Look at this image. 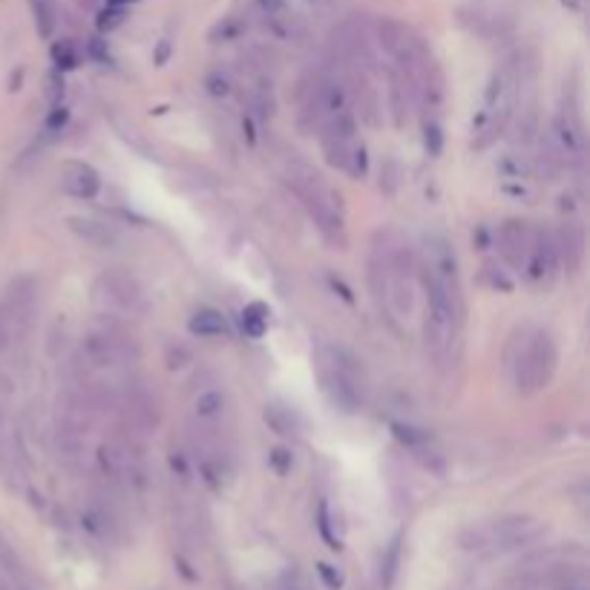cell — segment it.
I'll return each instance as SVG.
<instances>
[{
	"instance_id": "1",
	"label": "cell",
	"mask_w": 590,
	"mask_h": 590,
	"mask_svg": "<svg viewBox=\"0 0 590 590\" xmlns=\"http://www.w3.org/2000/svg\"><path fill=\"white\" fill-rule=\"evenodd\" d=\"M556 343L544 328H533L524 335V340L516 343L510 354V375L512 386L519 395H536L542 392L556 371Z\"/></svg>"
},
{
	"instance_id": "2",
	"label": "cell",
	"mask_w": 590,
	"mask_h": 590,
	"mask_svg": "<svg viewBox=\"0 0 590 590\" xmlns=\"http://www.w3.org/2000/svg\"><path fill=\"white\" fill-rule=\"evenodd\" d=\"M288 182L294 187V194L300 196L303 208L309 211L314 225L320 228V234L331 242H337V245H343V216H340V208L335 204L337 199H335V194H331V187L323 182V176H320L314 168H309V164L294 162Z\"/></svg>"
},
{
	"instance_id": "3",
	"label": "cell",
	"mask_w": 590,
	"mask_h": 590,
	"mask_svg": "<svg viewBox=\"0 0 590 590\" xmlns=\"http://www.w3.org/2000/svg\"><path fill=\"white\" fill-rule=\"evenodd\" d=\"M138 357H141L138 343L119 326L93 328L81 340V361L87 369H96V371L130 369L133 363H138Z\"/></svg>"
},
{
	"instance_id": "4",
	"label": "cell",
	"mask_w": 590,
	"mask_h": 590,
	"mask_svg": "<svg viewBox=\"0 0 590 590\" xmlns=\"http://www.w3.org/2000/svg\"><path fill=\"white\" fill-rule=\"evenodd\" d=\"M357 361L343 349H331L320 361V383L326 401L343 415H354L361 409V371Z\"/></svg>"
},
{
	"instance_id": "5",
	"label": "cell",
	"mask_w": 590,
	"mask_h": 590,
	"mask_svg": "<svg viewBox=\"0 0 590 590\" xmlns=\"http://www.w3.org/2000/svg\"><path fill=\"white\" fill-rule=\"evenodd\" d=\"M93 300L107 314H115V317H141L150 312V300L145 288H141V282L130 274L119 271V268L104 271L96 279Z\"/></svg>"
},
{
	"instance_id": "6",
	"label": "cell",
	"mask_w": 590,
	"mask_h": 590,
	"mask_svg": "<svg viewBox=\"0 0 590 590\" xmlns=\"http://www.w3.org/2000/svg\"><path fill=\"white\" fill-rule=\"evenodd\" d=\"M542 533V521L533 516H524V512H516V516H502L484 528H472L464 533L461 544L467 550H481V547H495V550H512L533 542V538Z\"/></svg>"
},
{
	"instance_id": "7",
	"label": "cell",
	"mask_w": 590,
	"mask_h": 590,
	"mask_svg": "<svg viewBox=\"0 0 590 590\" xmlns=\"http://www.w3.org/2000/svg\"><path fill=\"white\" fill-rule=\"evenodd\" d=\"M559 251H556V237L553 230H533V245L528 253V262H524L521 271L528 274L530 282L536 286H550L559 274Z\"/></svg>"
},
{
	"instance_id": "8",
	"label": "cell",
	"mask_w": 590,
	"mask_h": 590,
	"mask_svg": "<svg viewBox=\"0 0 590 590\" xmlns=\"http://www.w3.org/2000/svg\"><path fill=\"white\" fill-rule=\"evenodd\" d=\"M553 145L561 159L568 162H582L585 159V124L582 115L576 112L573 104L559 107L556 121H553Z\"/></svg>"
},
{
	"instance_id": "9",
	"label": "cell",
	"mask_w": 590,
	"mask_h": 590,
	"mask_svg": "<svg viewBox=\"0 0 590 590\" xmlns=\"http://www.w3.org/2000/svg\"><path fill=\"white\" fill-rule=\"evenodd\" d=\"M495 245L502 260L512 268V271H521L524 262H528V253L533 245V228L524 220H504L498 225L495 234Z\"/></svg>"
},
{
	"instance_id": "10",
	"label": "cell",
	"mask_w": 590,
	"mask_h": 590,
	"mask_svg": "<svg viewBox=\"0 0 590 590\" xmlns=\"http://www.w3.org/2000/svg\"><path fill=\"white\" fill-rule=\"evenodd\" d=\"M6 309L9 320L15 323V331L18 337L23 331H29L32 326V317H35V309H37V282L32 277H18L15 282L9 286L4 303H0Z\"/></svg>"
},
{
	"instance_id": "11",
	"label": "cell",
	"mask_w": 590,
	"mask_h": 590,
	"mask_svg": "<svg viewBox=\"0 0 590 590\" xmlns=\"http://www.w3.org/2000/svg\"><path fill=\"white\" fill-rule=\"evenodd\" d=\"M61 187L75 199H96L101 190V176L87 162H63L61 164Z\"/></svg>"
},
{
	"instance_id": "12",
	"label": "cell",
	"mask_w": 590,
	"mask_h": 590,
	"mask_svg": "<svg viewBox=\"0 0 590 590\" xmlns=\"http://www.w3.org/2000/svg\"><path fill=\"white\" fill-rule=\"evenodd\" d=\"M67 225L75 237L87 242V245L101 248V251H110L121 242V234L115 230V225H110L104 220H96V216H70Z\"/></svg>"
},
{
	"instance_id": "13",
	"label": "cell",
	"mask_w": 590,
	"mask_h": 590,
	"mask_svg": "<svg viewBox=\"0 0 590 590\" xmlns=\"http://www.w3.org/2000/svg\"><path fill=\"white\" fill-rule=\"evenodd\" d=\"M556 237V251H559V265L568 274H576L585 262V230L579 222H564L559 230H553Z\"/></svg>"
},
{
	"instance_id": "14",
	"label": "cell",
	"mask_w": 590,
	"mask_h": 590,
	"mask_svg": "<svg viewBox=\"0 0 590 590\" xmlns=\"http://www.w3.org/2000/svg\"><path fill=\"white\" fill-rule=\"evenodd\" d=\"M0 573L6 576L9 585L15 590H32V576L27 570V564H23L18 550L12 547V542L4 533H0Z\"/></svg>"
},
{
	"instance_id": "15",
	"label": "cell",
	"mask_w": 590,
	"mask_h": 590,
	"mask_svg": "<svg viewBox=\"0 0 590 590\" xmlns=\"http://www.w3.org/2000/svg\"><path fill=\"white\" fill-rule=\"evenodd\" d=\"M262 418H265V423H268V427H271L277 435H282V438H294V435L303 432L300 415L294 412L291 406H286V403H265Z\"/></svg>"
},
{
	"instance_id": "16",
	"label": "cell",
	"mask_w": 590,
	"mask_h": 590,
	"mask_svg": "<svg viewBox=\"0 0 590 590\" xmlns=\"http://www.w3.org/2000/svg\"><path fill=\"white\" fill-rule=\"evenodd\" d=\"M187 328H190V335H196V337H225L230 331L228 317L216 309H199L194 317H190Z\"/></svg>"
},
{
	"instance_id": "17",
	"label": "cell",
	"mask_w": 590,
	"mask_h": 590,
	"mask_svg": "<svg viewBox=\"0 0 590 590\" xmlns=\"http://www.w3.org/2000/svg\"><path fill=\"white\" fill-rule=\"evenodd\" d=\"M225 406H228V395L222 389H204V392L196 395L194 412H196L199 420H213V418H220L225 412Z\"/></svg>"
},
{
	"instance_id": "18",
	"label": "cell",
	"mask_w": 590,
	"mask_h": 590,
	"mask_svg": "<svg viewBox=\"0 0 590 590\" xmlns=\"http://www.w3.org/2000/svg\"><path fill=\"white\" fill-rule=\"evenodd\" d=\"M268 317H271L268 305H262V303H248L245 312H242V331H245L251 340H262L265 331H268Z\"/></svg>"
},
{
	"instance_id": "19",
	"label": "cell",
	"mask_w": 590,
	"mask_h": 590,
	"mask_svg": "<svg viewBox=\"0 0 590 590\" xmlns=\"http://www.w3.org/2000/svg\"><path fill=\"white\" fill-rule=\"evenodd\" d=\"M32 6V15H35V23H37V32L44 37H49L58 27V12H55V4L53 0H29Z\"/></svg>"
},
{
	"instance_id": "20",
	"label": "cell",
	"mask_w": 590,
	"mask_h": 590,
	"mask_svg": "<svg viewBox=\"0 0 590 590\" xmlns=\"http://www.w3.org/2000/svg\"><path fill=\"white\" fill-rule=\"evenodd\" d=\"M392 435L397 441H401L403 446H409V450H415V446L432 441V435L427 429L420 427H412V423H392Z\"/></svg>"
},
{
	"instance_id": "21",
	"label": "cell",
	"mask_w": 590,
	"mask_h": 590,
	"mask_svg": "<svg viewBox=\"0 0 590 590\" xmlns=\"http://www.w3.org/2000/svg\"><path fill=\"white\" fill-rule=\"evenodd\" d=\"M317 530H320V536H323V542H326L331 550H343L340 536L335 533V528H331V516H328V507H326V502L317 507Z\"/></svg>"
},
{
	"instance_id": "22",
	"label": "cell",
	"mask_w": 590,
	"mask_h": 590,
	"mask_svg": "<svg viewBox=\"0 0 590 590\" xmlns=\"http://www.w3.org/2000/svg\"><path fill=\"white\" fill-rule=\"evenodd\" d=\"M124 18H127V9H124V6H112V4H107V9L98 15V29H101V32L119 29L121 23H124Z\"/></svg>"
},
{
	"instance_id": "23",
	"label": "cell",
	"mask_w": 590,
	"mask_h": 590,
	"mask_svg": "<svg viewBox=\"0 0 590 590\" xmlns=\"http://www.w3.org/2000/svg\"><path fill=\"white\" fill-rule=\"evenodd\" d=\"M423 145H427L429 156H438L441 147H444V133H441V124L438 121H427L423 124Z\"/></svg>"
},
{
	"instance_id": "24",
	"label": "cell",
	"mask_w": 590,
	"mask_h": 590,
	"mask_svg": "<svg viewBox=\"0 0 590 590\" xmlns=\"http://www.w3.org/2000/svg\"><path fill=\"white\" fill-rule=\"evenodd\" d=\"M15 340H18L15 323H12L9 314H6V309H4V305H0V354H6Z\"/></svg>"
},
{
	"instance_id": "25",
	"label": "cell",
	"mask_w": 590,
	"mask_h": 590,
	"mask_svg": "<svg viewBox=\"0 0 590 590\" xmlns=\"http://www.w3.org/2000/svg\"><path fill=\"white\" fill-rule=\"evenodd\" d=\"M268 464L274 467L277 476H288L291 467H294L291 450H286V446H277V450H271V455H268Z\"/></svg>"
},
{
	"instance_id": "26",
	"label": "cell",
	"mask_w": 590,
	"mask_h": 590,
	"mask_svg": "<svg viewBox=\"0 0 590 590\" xmlns=\"http://www.w3.org/2000/svg\"><path fill=\"white\" fill-rule=\"evenodd\" d=\"M397 556H401V542H392L389 553H386V561H383V585H392L395 579V568H397Z\"/></svg>"
},
{
	"instance_id": "27",
	"label": "cell",
	"mask_w": 590,
	"mask_h": 590,
	"mask_svg": "<svg viewBox=\"0 0 590 590\" xmlns=\"http://www.w3.org/2000/svg\"><path fill=\"white\" fill-rule=\"evenodd\" d=\"M317 573H320V579H323L326 587H331V590L343 587V573L331 568V564H317Z\"/></svg>"
},
{
	"instance_id": "28",
	"label": "cell",
	"mask_w": 590,
	"mask_h": 590,
	"mask_svg": "<svg viewBox=\"0 0 590 590\" xmlns=\"http://www.w3.org/2000/svg\"><path fill=\"white\" fill-rule=\"evenodd\" d=\"M67 119H70V112L63 110V107H55L53 112H49V119H46V130L49 133H58L63 124H67Z\"/></svg>"
},
{
	"instance_id": "29",
	"label": "cell",
	"mask_w": 590,
	"mask_h": 590,
	"mask_svg": "<svg viewBox=\"0 0 590 590\" xmlns=\"http://www.w3.org/2000/svg\"><path fill=\"white\" fill-rule=\"evenodd\" d=\"M55 61H58V67H75L72 46H70V44H58V46H55Z\"/></svg>"
},
{
	"instance_id": "30",
	"label": "cell",
	"mask_w": 590,
	"mask_h": 590,
	"mask_svg": "<svg viewBox=\"0 0 590 590\" xmlns=\"http://www.w3.org/2000/svg\"><path fill=\"white\" fill-rule=\"evenodd\" d=\"M282 590H305V582L300 579L297 573L291 570V573L282 576Z\"/></svg>"
},
{
	"instance_id": "31",
	"label": "cell",
	"mask_w": 590,
	"mask_h": 590,
	"mask_svg": "<svg viewBox=\"0 0 590 590\" xmlns=\"http://www.w3.org/2000/svg\"><path fill=\"white\" fill-rule=\"evenodd\" d=\"M490 277H493V286L502 288V291H512V279H507L498 268H490Z\"/></svg>"
},
{
	"instance_id": "32",
	"label": "cell",
	"mask_w": 590,
	"mask_h": 590,
	"mask_svg": "<svg viewBox=\"0 0 590 590\" xmlns=\"http://www.w3.org/2000/svg\"><path fill=\"white\" fill-rule=\"evenodd\" d=\"M260 6L268 12V18H271V15H279V12L286 9V0H260Z\"/></svg>"
},
{
	"instance_id": "33",
	"label": "cell",
	"mask_w": 590,
	"mask_h": 590,
	"mask_svg": "<svg viewBox=\"0 0 590 590\" xmlns=\"http://www.w3.org/2000/svg\"><path fill=\"white\" fill-rule=\"evenodd\" d=\"M89 55H93V58H98V61H110V53H107V46L101 44V41H93V44H89Z\"/></svg>"
},
{
	"instance_id": "34",
	"label": "cell",
	"mask_w": 590,
	"mask_h": 590,
	"mask_svg": "<svg viewBox=\"0 0 590 590\" xmlns=\"http://www.w3.org/2000/svg\"><path fill=\"white\" fill-rule=\"evenodd\" d=\"M561 6H568V9H579V6H582V0H561Z\"/></svg>"
},
{
	"instance_id": "35",
	"label": "cell",
	"mask_w": 590,
	"mask_h": 590,
	"mask_svg": "<svg viewBox=\"0 0 590 590\" xmlns=\"http://www.w3.org/2000/svg\"><path fill=\"white\" fill-rule=\"evenodd\" d=\"M0 590H15V587H12V585H9V579H6V576H4V573H0Z\"/></svg>"
},
{
	"instance_id": "36",
	"label": "cell",
	"mask_w": 590,
	"mask_h": 590,
	"mask_svg": "<svg viewBox=\"0 0 590 590\" xmlns=\"http://www.w3.org/2000/svg\"><path fill=\"white\" fill-rule=\"evenodd\" d=\"M112 6H121V4H133V0H110Z\"/></svg>"
},
{
	"instance_id": "37",
	"label": "cell",
	"mask_w": 590,
	"mask_h": 590,
	"mask_svg": "<svg viewBox=\"0 0 590 590\" xmlns=\"http://www.w3.org/2000/svg\"><path fill=\"white\" fill-rule=\"evenodd\" d=\"M0 427H4V401H0Z\"/></svg>"
}]
</instances>
